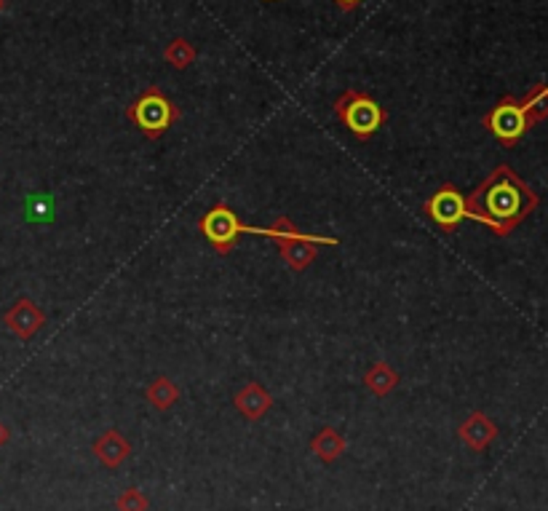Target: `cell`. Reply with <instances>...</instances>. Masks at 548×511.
<instances>
[{"instance_id":"cell-1","label":"cell","mask_w":548,"mask_h":511,"mask_svg":"<svg viewBox=\"0 0 548 511\" xmlns=\"http://www.w3.org/2000/svg\"><path fill=\"white\" fill-rule=\"evenodd\" d=\"M538 193L509 164H501L466 195V217L487 225L495 236H509L538 209Z\"/></svg>"},{"instance_id":"cell-2","label":"cell","mask_w":548,"mask_h":511,"mask_svg":"<svg viewBox=\"0 0 548 511\" xmlns=\"http://www.w3.org/2000/svg\"><path fill=\"white\" fill-rule=\"evenodd\" d=\"M126 118L148 137V140H158L161 134H167L175 121H180V108L158 89V86H148L129 108H126Z\"/></svg>"},{"instance_id":"cell-3","label":"cell","mask_w":548,"mask_h":511,"mask_svg":"<svg viewBox=\"0 0 548 511\" xmlns=\"http://www.w3.org/2000/svg\"><path fill=\"white\" fill-rule=\"evenodd\" d=\"M198 230L206 236V241L214 247L217 255H227L230 249H235V244H238L241 236H262V238H270V236H273L270 228L244 225V222L238 220V214H235L227 204H222V201H217V204L201 217Z\"/></svg>"},{"instance_id":"cell-4","label":"cell","mask_w":548,"mask_h":511,"mask_svg":"<svg viewBox=\"0 0 548 511\" xmlns=\"http://www.w3.org/2000/svg\"><path fill=\"white\" fill-rule=\"evenodd\" d=\"M335 116L351 129V134H356L359 140H369L374 132H380V126L388 121V113L369 97L364 91L356 89H346L338 102H335Z\"/></svg>"},{"instance_id":"cell-5","label":"cell","mask_w":548,"mask_h":511,"mask_svg":"<svg viewBox=\"0 0 548 511\" xmlns=\"http://www.w3.org/2000/svg\"><path fill=\"white\" fill-rule=\"evenodd\" d=\"M484 129H490V134L503 145V148H514L525 134H527V129H533L530 126V121H527V113H525V108H522V102L517 100V97H503L487 116H484Z\"/></svg>"},{"instance_id":"cell-6","label":"cell","mask_w":548,"mask_h":511,"mask_svg":"<svg viewBox=\"0 0 548 511\" xmlns=\"http://www.w3.org/2000/svg\"><path fill=\"white\" fill-rule=\"evenodd\" d=\"M423 212H425L444 233H455L458 225L466 220V195H463L452 182H444V185L423 204Z\"/></svg>"},{"instance_id":"cell-7","label":"cell","mask_w":548,"mask_h":511,"mask_svg":"<svg viewBox=\"0 0 548 511\" xmlns=\"http://www.w3.org/2000/svg\"><path fill=\"white\" fill-rule=\"evenodd\" d=\"M3 325H5L19 341H30V338L46 325V314H43L30 298H19V300L3 314Z\"/></svg>"},{"instance_id":"cell-8","label":"cell","mask_w":548,"mask_h":511,"mask_svg":"<svg viewBox=\"0 0 548 511\" xmlns=\"http://www.w3.org/2000/svg\"><path fill=\"white\" fill-rule=\"evenodd\" d=\"M233 404H235V410H238L244 418L260 420V418L273 407V396H270L260 383H246V385L235 394Z\"/></svg>"},{"instance_id":"cell-9","label":"cell","mask_w":548,"mask_h":511,"mask_svg":"<svg viewBox=\"0 0 548 511\" xmlns=\"http://www.w3.org/2000/svg\"><path fill=\"white\" fill-rule=\"evenodd\" d=\"M495 434H498L495 423H492L487 415H482V412H474V415L460 426V439H463L471 450L487 447V445L495 439Z\"/></svg>"},{"instance_id":"cell-10","label":"cell","mask_w":548,"mask_h":511,"mask_svg":"<svg viewBox=\"0 0 548 511\" xmlns=\"http://www.w3.org/2000/svg\"><path fill=\"white\" fill-rule=\"evenodd\" d=\"M94 453H97V458L107 466V469H116L129 453H132V445L118 434V431H107V434H102L97 442H94Z\"/></svg>"},{"instance_id":"cell-11","label":"cell","mask_w":548,"mask_h":511,"mask_svg":"<svg viewBox=\"0 0 548 511\" xmlns=\"http://www.w3.org/2000/svg\"><path fill=\"white\" fill-rule=\"evenodd\" d=\"M316 247L319 244H313V241H278L281 257L295 273H303L316 260Z\"/></svg>"},{"instance_id":"cell-12","label":"cell","mask_w":548,"mask_h":511,"mask_svg":"<svg viewBox=\"0 0 548 511\" xmlns=\"http://www.w3.org/2000/svg\"><path fill=\"white\" fill-rule=\"evenodd\" d=\"M398 383V372L388 361H374L364 375V385L374 396H388Z\"/></svg>"},{"instance_id":"cell-13","label":"cell","mask_w":548,"mask_h":511,"mask_svg":"<svg viewBox=\"0 0 548 511\" xmlns=\"http://www.w3.org/2000/svg\"><path fill=\"white\" fill-rule=\"evenodd\" d=\"M519 102H522V108H525V113H527L530 126H535V124L546 121L548 118V83H538V86H533V89L527 91V97H525V100H519Z\"/></svg>"},{"instance_id":"cell-14","label":"cell","mask_w":548,"mask_h":511,"mask_svg":"<svg viewBox=\"0 0 548 511\" xmlns=\"http://www.w3.org/2000/svg\"><path fill=\"white\" fill-rule=\"evenodd\" d=\"M313 450H316V455L321 458V461H335V458H340L343 455V450H346V439L335 431V429H321L319 434H316V439H313Z\"/></svg>"},{"instance_id":"cell-15","label":"cell","mask_w":548,"mask_h":511,"mask_svg":"<svg viewBox=\"0 0 548 511\" xmlns=\"http://www.w3.org/2000/svg\"><path fill=\"white\" fill-rule=\"evenodd\" d=\"M148 399L156 410H169L177 399H180V388L169 380V377H156L148 385Z\"/></svg>"},{"instance_id":"cell-16","label":"cell","mask_w":548,"mask_h":511,"mask_svg":"<svg viewBox=\"0 0 548 511\" xmlns=\"http://www.w3.org/2000/svg\"><path fill=\"white\" fill-rule=\"evenodd\" d=\"M164 59L172 65V67H177V70H184V67H190L195 59H198V51H195V46L190 43V40H184V38H175L169 46H167V51H164Z\"/></svg>"},{"instance_id":"cell-17","label":"cell","mask_w":548,"mask_h":511,"mask_svg":"<svg viewBox=\"0 0 548 511\" xmlns=\"http://www.w3.org/2000/svg\"><path fill=\"white\" fill-rule=\"evenodd\" d=\"M148 509V498L140 493V490H126L121 498H118V511H145Z\"/></svg>"},{"instance_id":"cell-18","label":"cell","mask_w":548,"mask_h":511,"mask_svg":"<svg viewBox=\"0 0 548 511\" xmlns=\"http://www.w3.org/2000/svg\"><path fill=\"white\" fill-rule=\"evenodd\" d=\"M268 3H273V0H268ZM335 3H338L340 11H354V8L362 5V0H335Z\"/></svg>"},{"instance_id":"cell-19","label":"cell","mask_w":548,"mask_h":511,"mask_svg":"<svg viewBox=\"0 0 548 511\" xmlns=\"http://www.w3.org/2000/svg\"><path fill=\"white\" fill-rule=\"evenodd\" d=\"M5 442H8V429H5V426L0 423V447H3Z\"/></svg>"},{"instance_id":"cell-20","label":"cell","mask_w":548,"mask_h":511,"mask_svg":"<svg viewBox=\"0 0 548 511\" xmlns=\"http://www.w3.org/2000/svg\"><path fill=\"white\" fill-rule=\"evenodd\" d=\"M5 11V0H0V13Z\"/></svg>"}]
</instances>
